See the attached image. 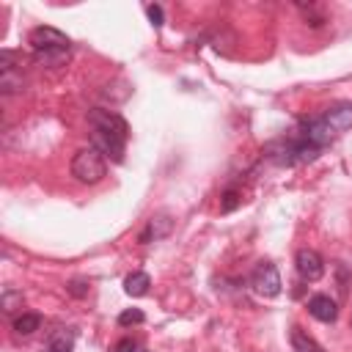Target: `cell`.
<instances>
[{
  "instance_id": "6",
  "label": "cell",
  "mask_w": 352,
  "mask_h": 352,
  "mask_svg": "<svg viewBox=\"0 0 352 352\" xmlns=\"http://www.w3.org/2000/svg\"><path fill=\"white\" fill-rule=\"evenodd\" d=\"M294 267H297V275L308 283H316L324 275V258L314 248H300L294 256Z\"/></svg>"
},
{
  "instance_id": "7",
  "label": "cell",
  "mask_w": 352,
  "mask_h": 352,
  "mask_svg": "<svg viewBox=\"0 0 352 352\" xmlns=\"http://www.w3.org/2000/svg\"><path fill=\"white\" fill-rule=\"evenodd\" d=\"M170 231H173V217L170 214H154V217H148L146 228L138 234V242L140 245H148V242L165 239Z\"/></svg>"
},
{
  "instance_id": "4",
  "label": "cell",
  "mask_w": 352,
  "mask_h": 352,
  "mask_svg": "<svg viewBox=\"0 0 352 352\" xmlns=\"http://www.w3.org/2000/svg\"><path fill=\"white\" fill-rule=\"evenodd\" d=\"M28 44L33 50V55H58V52H69L72 41L66 33H60L58 28L50 25H38L28 33Z\"/></svg>"
},
{
  "instance_id": "5",
  "label": "cell",
  "mask_w": 352,
  "mask_h": 352,
  "mask_svg": "<svg viewBox=\"0 0 352 352\" xmlns=\"http://www.w3.org/2000/svg\"><path fill=\"white\" fill-rule=\"evenodd\" d=\"M280 272L272 261H258L250 272V289L258 294V297H278L280 294Z\"/></svg>"
},
{
  "instance_id": "8",
  "label": "cell",
  "mask_w": 352,
  "mask_h": 352,
  "mask_svg": "<svg viewBox=\"0 0 352 352\" xmlns=\"http://www.w3.org/2000/svg\"><path fill=\"white\" fill-rule=\"evenodd\" d=\"M308 314L324 324H333L338 319V302L330 294H314L308 300Z\"/></svg>"
},
{
  "instance_id": "19",
  "label": "cell",
  "mask_w": 352,
  "mask_h": 352,
  "mask_svg": "<svg viewBox=\"0 0 352 352\" xmlns=\"http://www.w3.org/2000/svg\"><path fill=\"white\" fill-rule=\"evenodd\" d=\"M138 349H140V346H138V341H135V338H129V336H126V338H118V341L110 346V352H138Z\"/></svg>"
},
{
  "instance_id": "1",
  "label": "cell",
  "mask_w": 352,
  "mask_h": 352,
  "mask_svg": "<svg viewBox=\"0 0 352 352\" xmlns=\"http://www.w3.org/2000/svg\"><path fill=\"white\" fill-rule=\"evenodd\" d=\"M85 121L91 129V146L99 148L113 162H124V151H126V140H129L126 118L116 110L94 107V110H88Z\"/></svg>"
},
{
  "instance_id": "2",
  "label": "cell",
  "mask_w": 352,
  "mask_h": 352,
  "mask_svg": "<svg viewBox=\"0 0 352 352\" xmlns=\"http://www.w3.org/2000/svg\"><path fill=\"white\" fill-rule=\"evenodd\" d=\"M349 126H352V102H336L333 107H327L324 113H319L314 118H300L294 132L316 151H324Z\"/></svg>"
},
{
  "instance_id": "15",
  "label": "cell",
  "mask_w": 352,
  "mask_h": 352,
  "mask_svg": "<svg viewBox=\"0 0 352 352\" xmlns=\"http://www.w3.org/2000/svg\"><path fill=\"white\" fill-rule=\"evenodd\" d=\"M146 322V314L140 308H126L118 314V324L121 327H132V324H143Z\"/></svg>"
},
{
  "instance_id": "20",
  "label": "cell",
  "mask_w": 352,
  "mask_h": 352,
  "mask_svg": "<svg viewBox=\"0 0 352 352\" xmlns=\"http://www.w3.org/2000/svg\"><path fill=\"white\" fill-rule=\"evenodd\" d=\"M47 352H72V349H60V346H47Z\"/></svg>"
},
{
  "instance_id": "11",
  "label": "cell",
  "mask_w": 352,
  "mask_h": 352,
  "mask_svg": "<svg viewBox=\"0 0 352 352\" xmlns=\"http://www.w3.org/2000/svg\"><path fill=\"white\" fill-rule=\"evenodd\" d=\"M11 327H14V333H16V336H30V333H36V330L41 327V316H38V314H33V311H25V314L14 316Z\"/></svg>"
},
{
  "instance_id": "9",
  "label": "cell",
  "mask_w": 352,
  "mask_h": 352,
  "mask_svg": "<svg viewBox=\"0 0 352 352\" xmlns=\"http://www.w3.org/2000/svg\"><path fill=\"white\" fill-rule=\"evenodd\" d=\"M289 341H292V349H294V352H327V349H324L314 336H308L300 324H292Z\"/></svg>"
},
{
  "instance_id": "3",
  "label": "cell",
  "mask_w": 352,
  "mask_h": 352,
  "mask_svg": "<svg viewBox=\"0 0 352 352\" xmlns=\"http://www.w3.org/2000/svg\"><path fill=\"white\" fill-rule=\"evenodd\" d=\"M72 176L80 182V184H99L104 176H107V162H104V154L94 146H85L80 148L74 157H72V165H69Z\"/></svg>"
},
{
  "instance_id": "18",
  "label": "cell",
  "mask_w": 352,
  "mask_h": 352,
  "mask_svg": "<svg viewBox=\"0 0 352 352\" xmlns=\"http://www.w3.org/2000/svg\"><path fill=\"white\" fill-rule=\"evenodd\" d=\"M297 8L305 14V19H308L311 28H322V25H324V14H316V6L308 3V6H297Z\"/></svg>"
},
{
  "instance_id": "14",
  "label": "cell",
  "mask_w": 352,
  "mask_h": 352,
  "mask_svg": "<svg viewBox=\"0 0 352 352\" xmlns=\"http://www.w3.org/2000/svg\"><path fill=\"white\" fill-rule=\"evenodd\" d=\"M239 204H242V192H239V190H234V187H228V190L220 195V212H223V214L234 212Z\"/></svg>"
},
{
  "instance_id": "17",
  "label": "cell",
  "mask_w": 352,
  "mask_h": 352,
  "mask_svg": "<svg viewBox=\"0 0 352 352\" xmlns=\"http://www.w3.org/2000/svg\"><path fill=\"white\" fill-rule=\"evenodd\" d=\"M146 16H148V22H151L154 28H162V25H165V11H162V6H157V3H148V6H146Z\"/></svg>"
},
{
  "instance_id": "13",
  "label": "cell",
  "mask_w": 352,
  "mask_h": 352,
  "mask_svg": "<svg viewBox=\"0 0 352 352\" xmlns=\"http://www.w3.org/2000/svg\"><path fill=\"white\" fill-rule=\"evenodd\" d=\"M22 302H25V297H22V292H16V289H6V292L0 294V308H3L6 314H14L16 308H22Z\"/></svg>"
},
{
  "instance_id": "16",
  "label": "cell",
  "mask_w": 352,
  "mask_h": 352,
  "mask_svg": "<svg viewBox=\"0 0 352 352\" xmlns=\"http://www.w3.org/2000/svg\"><path fill=\"white\" fill-rule=\"evenodd\" d=\"M66 292H69L72 297H88L91 283H88V280H82V278H74V280H69V283H66Z\"/></svg>"
},
{
  "instance_id": "21",
  "label": "cell",
  "mask_w": 352,
  "mask_h": 352,
  "mask_svg": "<svg viewBox=\"0 0 352 352\" xmlns=\"http://www.w3.org/2000/svg\"><path fill=\"white\" fill-rule=\"evenodd\" d=\"M138 352H148V349H138Z\"/></svg>"
},
{
  "instance_id": "10",
  "label": "cell",
  "mask_w": 352,
  "mask_h": 352,
  "mask_svg": "<svg viewBox=\"0 0 352 352\" xmlns=\"http://www.w3.org/2000/svg\"><path fill=\"white\" fill-rule=\"evenodd\" d=\"M148 286H151V278H148V272H129L126 278H124V292L129 294V297H143V294H148Z\"/></svg>"
},
{
  "instance_id": "22",
  "label": "cell",
  "mask_w": 352,
  "mask_h": 352,
  "mask_svg": "<svg viewBox=\"0 0 352 352\" xmlns=\"http://www.w3.org/2000/svg\"><path fill=\"white\" fill-rule=\"evenodd\" d=\"M349 327H352V319H349Z\"/></svg>"
},
{
  "instance_id": "12",
  "label": "cell",
  "mask_w": 352,
  "mask_h": 352,
  "mask_svg": "<svg viewBox=\"0 0 352 352\" xmlns=\"http://www.w3.org/2000/svg\"><path fill=\"white\" fill-rule=\"evenodd\" d=\"M22 85H25V80H22V74H14V69L11 72H0V91L3 94H19Z\"/></svg>"
}]
</instances>
